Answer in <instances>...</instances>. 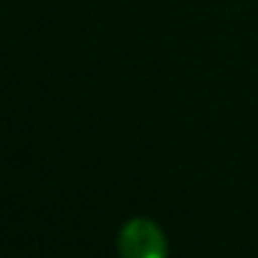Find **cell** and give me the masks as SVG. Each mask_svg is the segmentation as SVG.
Listing matches in <instances>:
<instances>
[{
  "instance_id": "cell-1",
  "label": "cell",
  "mask_w": 258,
  "mask_h": 258,
  "mask_svg": "<svg viewBox=\"0 0 258 258\" xmlns=\"http://www.w3.org/2000/svg\"><path fill=\"white\" fill-rule=\"evenodd\" d=\"M121 250L135 258H157L165 255V240L152 223L132 220L121 233Z\"/></svg>"
}]
</instances>
